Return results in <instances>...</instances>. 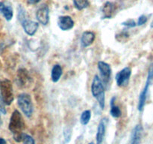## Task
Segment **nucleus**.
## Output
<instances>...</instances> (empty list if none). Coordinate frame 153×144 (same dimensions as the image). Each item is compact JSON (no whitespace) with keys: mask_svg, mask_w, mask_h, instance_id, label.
<instances>
[{"mask_svg":"<svg viewBox=\"0 0 153 144\" xmlns=\"http://www.w3.org/2000/svg\"><path fill=\"white\" fill-rule=\"evenodd\" d=\"M24 121L20 112L15 110L12 113L10 118L8 128L13 134V139L16 142L22 141L24 133L22 132L24 129Z\"/></svg>","mask_w":153,"mask_h":144,"instance_id":"obj_1","label":"nucleus"},{"mask_svg":"<svg viewBox=\"0 0 153 144\" xmlns=\"http://www.w3.org/2000/svg\"><path fill=\"white\" fill-rule=\"evenodd\" d=\"M105 86L103 85L101 79L98 75H95L93 80L92 85H91V92L93 96L97 99L98 101L100 108L103 110L105 108Z\"/></svg>","mask_w":153,"mask_h":144,"instance_id":"obj_2","label":"nucleus"},{"mask_svg":"<svg viewBox=\"0 0 153 144\" xmlns=\"http://www.w3.org/2000/svg\"><path fill=\"white\" fill-rule=\"evenodd\" d=\"M0 94L4 104L10 105L14 100L13 86L11 82L8 79L0 80Z\"/></svg>","mask_w":153,"mask_h":144,"instance_id":"obj_3","label":"nucleus"},{"mask_svg":"<svg viewBox=\"0 0 153 144\" xmlns=\"http://www.w3.org/2000/svg\"><path fill=\"white\" fill-rule=\"evenodd\" d=\"M17 104L21 110L27 117H31L34 112L32 100L31 96L26 93L19 94L17 98Z\"/></svg>","mask_w":153,"mask_h":144,"instance_id":"obj_4","label":"nucleus"},{"mask_svg":"<svg viewBox=\"0 0 153 144\" xmlns=\"http://www.w3.org/2000/svg\"><path fill=\"white\" fill-rule=\"evenodd\" d=\"M98 68L100 72L101 80L103 85L106 86L109 83L111 78V68L110 64L105 62L100 61L98 62Z\"/></svg>","mask_w":153,"mask_h":144,"instance_id":"obj_5","label":"nucleus"},{"mask_svg":"<svg viewBox=\"0 0 153 144\" xmlns=\"http://www.w3.org/2000/svg\"><path fill=\"white\" fill-rule=\"evenodd\" d=\"M131 74V70L130 68L126 67L118 72L116 74V81L118 86H126L128 85L130 76Z\"/></svg>","mask_w":153,"mask_h":144,"instance_id":"obj_6","label":"nucleus"},{"mask_svg":"<svg viewBox=\"0 0 153 144\" xmlns=\"http://www.w3.org/2000/svg\"><path fill=\"white\" fill-rule=\"evenodd\" d=\"M18 86L21 88H25L30 84L31 77L30 76L28 71L25 68H20L18 70L17 76H16Z\"/></svg>","mask_w":153,"mask_h":144,"instance_id":"obj_7","label":"nucleus"},{"mask_svg":"<svg viewBox=\"0 0 153 144\" xmlns=\"http://www.w3.org/2000/svg\"><path fill=\"white\" fill-rule=\"evenodd\" d=\"M37 21L43 26L47 25L49 21V9L47 5L43 4L36 12Z\"/></svg>","mask_w":153,"mask_h":144,"instance_id":"obj_8","label":"nucleus"},{"mask_svg":"<svg viewBox=\"0 0 153 144\" xmlns=\"http://www.w3.org/2000/svg\"><path fill=\"white\" fill-rule=\"evenodd\" d=\"M20 23L22 25V28H23L24 32L29 36L34 35V34L37 32V29H38V22H34V21L25 19L22 22H21Z\"/></svg>","mask_w":153,"mask_h":144,"instance_id":"obj_9","label":"nucleus"},{"mask_svg":"<svg viewBox=\"0 0 153 144\" xmlns=\"http://www.w3.org/2000/svg\"><path fill=\"white\" fill-rule=\"evenodd\" d=\"M58 26L62 31H68L74 26V21L70 16H60L58 19Z\"/></svg>","mask_w":153,"mask_h":144,"instance_id":"obj_10","label":"nucleus"},{"mask_svg":"<svg viewBox=\"0 0 153 144\" xmlns=\"http://www.w3.org/2000/svg\"><path fill=\"white\" fill-rule=\"evenodd\" d=\"M143 129L141 124H138L133 128L131 134L129 144H140L143 136Z\"/></svg>","mask_w":153,"mask_h":144,"instance_id":"obj_11","label":"nucleus"},{"mask_svg":"<svg viewBox=\"0 0 153 144\" xmlns=\"http://www.w3.org/2000/svg\"><path fill=\"white\" fill-rule=\"evenodd\" d=\"M152 82L149 80L146 79V83H145L144 87H143V90L140 92V96H139V101H138V110L142 111L143 110V107L145 106V104H146V98H147V94L148 92H149V86L151 85Z\"/></svg>","mask_w":153,"mask_h":144,"instance_id":"obj_12","label":"nucleus"},{"mask_svg":"<svg viewBox=\"0 0 153 144\" xmlns=\"http://www.w3.org/2000/svg\"><path fill=\"white\" fill-rule=\"evenodd\" d=\"M108 118H102L101 121L100 122L98 125V128H97V144H102L103 142V140L105 138V129H106V124H107Z\"/></svg>","mask_w":153,"mask_h":144,"instance_id":"obj_13","label":"nucleus"},{"mask_svg":"<svg viewBox=\"0 0 153 144\" xmlns=\"http://www.w3.org/2000/svg\"><path fill=\"white\" fill-rule=\"evenodd\" d=\"M116 10V5L114 3L107 2L103 5L102 12V19H111L113 16V14Z\"/></svg>","mask_w":153,"mask_h":144,"instance_id":"obj_14","label":"nucleus"},{"mask_svg":"<svg viewBox=\"0 0 153 144\" xmlns=\"http://www.w3.org/2000/svg\"><path fill=\"white\" fill-rule=\"evenodd\" d=\"M95 40V34L91 31L84 32L81 38V43L83 47H88L94 43Z\"/></svg>","mask_w":153,"mask_h":144,"instance_id":"obj_15","label":"nucleus"},{"mask_svg":"<svg viewBox=\"0 0 153 144\" xmlns=\"http://www.w3.org/2000/svg\"><path fill=\"white\" fill-rule=\"evenodd\" d=\"M0 13L4 16L6 20H11L13 16V8L10 5L6 4L4 2H0Z\"/></svg>","mask_w":153,"mask_h":144,"instance_id":"obj_16","label":"nucleus"},{"mask_svg":"<svg viewBox=\"0 0 153 144\" xmlns=\"http://www.w3.org/2000/svg\"><path fill=\"white\" fill-rule=\"evenodd\" d=\"M63 70L60 64H55L52 69V73H51V79L53 82H58L62 76Z\"/></svg>","mask_w":153,"mask_h":144,"instance_id":"obj_17","label":"nucleus"},{"mask_svg":"<svg viewBox=\"0 0 153 144\" xmlns=\"http://www.w3.org/2000/svg\"><path fill=\"white\" fill-rule=\"evenodd\" d=\"M115 100H116V97H113L111 100L110 113L114 118H119L122 115V112L119 106L115 104Z\"/></svg>","mask_w":153,"mask_h":144,"instance_id":"obj_18","label":"nucleus"},{"mask_svg":"<svg viewBox=\"0 0 153 144\" xmlns=\"http://www.w3.org/2000/svg\"><path fill=\"white\" fill-rule=\"evenodd\" d=\"M91 118V112L89 110H85L84 112H82V115L80 117V122L81 124H83V125H86L88 124V122H90Z\"/></svg>","mask_w":153,"mask_h":144,"instance_id":"obj_19","label":"nucleus"},{"mask_svg":"<svg viewBox=\"0 0 153 144\" xmlns=\"http://www.w3.org/2000/svg\"><path fill=\"white\" fill-rule=\"evenodd\" d=\"M73 3H74L75 8L79 10L87 8L89 6L88 0H73Z\"/></svg>","mask_w":153,"mask_h":144,"instance_id":"obj_20","label":"nucleus"},{"mask_svg":"<svg viewBox=\"0 0 153 144\" xmlns=\"http://www.w3.org/2000/svg\"><path fill=\"white\" fill-rule=\"evenodd\" d=\"M18 12H17V18L19 22H22L24 20L27 19V14H26V11H25V8H24L22 6L19 5L17 9Z\"/></svg>","mask_w":153,"mask_h":144,"instance_id":"obj_21","label":"nucleus"},{"mask_svg":"<svg viewBox=\"0 0 153 144\" xmlns=\"http://www.w3.org/2000/svg\"><path fill=\"white\" fill-rule=\"evenodd\" d=\"M71 136H72L71 129L68 127H66L64 129V141H65V142L68 143V142L70 141V140H71Z\"/></svg>","mask_w":153,"mask_h":144,"instance_id":"obj_22","label":"nucleus"},{"mask_svg":"<svg viewBox=\"0 0 153 144\" xmlns=\"http://www.w3.org/2000/svg\"><path fill=\"white\" fill-rule=\"evenodd\" d=\"M22 141H23V144H34V140L32 136L25 134H24Z\"/></svg>","mask_w":153,"mask_h":144,"instance_id":"obj_23","label":"nucleus"},{"mask_svg":"<svg viewBox=\"0 0 153 144\" xmlns=\"http://www.w3.org/2000/svg\"><path fill=\"white\" fill-rule=\"evenodd\" d=\"M128 36H129V34H128V33L126 31H123L122 32L119 33V34L117 35V40H119V41H123V40H125V38H128Z\"/></svg>","mask_w":153,"mask_h":144,"instance_id":"obj_24","label":"nucleus"},{"mask_svg":"<svg viewBox=\"0 0 153 144\" xmlns=\"http://www.w3.org/2000/svg\"><path fill=\"white\" fill-rule=\"evenodd\" d=\"M122 25L128 27V28H133V27H135L137 26V23H136V22L134 20L128 19L126 21H125V22H122Z\"/></svg>","mask_w":153,"mask_h":144,"instance_id":"obj_25","label":"nucleus"},{"mask_svg":"<svg viewBox=\"0 0 153 144\" xmlns=\"http://www.w3.org/2000/svg\"><path fill=\"white\" fill-rule=\"evenodd\" d=\"M147 20L148 19H147V17H146V15H144V14L141 15V16H139L138 21H137V26L143 25V24H145L146 22H147Z\"/></svg>","mask_w":153,"mask_h":144,"instance_id":"obj_26","label":"nucleus"},{"mask_svg":"<svg viewBox=\"0 0 153 144\" xmlns=\"http://www.w3.org/2000/svg\"><path fill=\"white\" fill-rule=\"evenodd\" d=\"M0 112L2 114H4V115L7 113L5 106H4V101H3V99L2 98H1V94H0Z\"/></svg>","mask_w":153,"mask_h":144,"instance_id":"obj_27","label":"nucleus"},{"mask_svg":"<svg viewBox=\"0 0 153 144\" xmlns=\"http://www.w3.org/2000/svg\"><path fill=\"white\" fill-rule=\"evenodd\" d=\"M147 79L149 80L151 82H153V63L149 66V70H148Z\"/></svg>","mask_w":153,"mask_h":144,"instance_id":"obj_28","label":"nucleus"},{"mask_svg":"<svg viewBox=\"0 0 153 144\" xmlns=\"http://www.w3.org/2000/svg\"><path fill=\"white\" fill-rule=\"evenodd\" d=\"M28 3L30 4H37L38 2H40V0H27Z\"/></svg>","mask_w":153,"mask_h":144,"instance_id":"obj_29","label":"nucleus"},{"mask_svg":"<svg viewBox=\"0 0 153 144\" xmlns=\"http://www.w3.org/2000/svg\"><path fill=\"white\" fill-rule=\"evenodd\" d=\"M0 144H6L5 140H4L3 138L0 137Z\"/></svg>","mask_w":153,"mask_h":144,"instance_id":"obj_30","label":"nucleus"},{"mask_svg":"<svg viewBox=\"0 0 153 144\" xmlns=\"http://www.w3.org/2000/svg\"><path fill=\"white\" fill-rule=\"evenodd\" d=\"M1 124H2V120H1V116H0V128H1Z\"/></svg>","mask_w":153,"mask_h":144,"instance_id":"obj_31","label":"nucleus"},{"mask_svg":"<svg viewBox=\"0 0 153 144\" xmlns=\"http://www.w3.org/2000/svg\"><path fill=\"white\" fill-rule=\"evenodd\" d=\"M150 26H151V28H153V19H152V22H151V25H150Z\"/></svg>","mask_w":153,"mask_h":144,"instance_id":"obj_32","label":"nucleus"},{"mask_svg":"<svg viewBox=\"0 0 153 144\" xmlns=\"http://www.w3.org/2000/svg\"><path fill=\"white\" fill-rule=\"evenodd\" d=\"M88 144H95V143H94V142H90V143H88Z\"/></svg>","mask_w":153,"mask_h":144,"instance_id":"obj_33","label":"nucleus"}]
</instances>
